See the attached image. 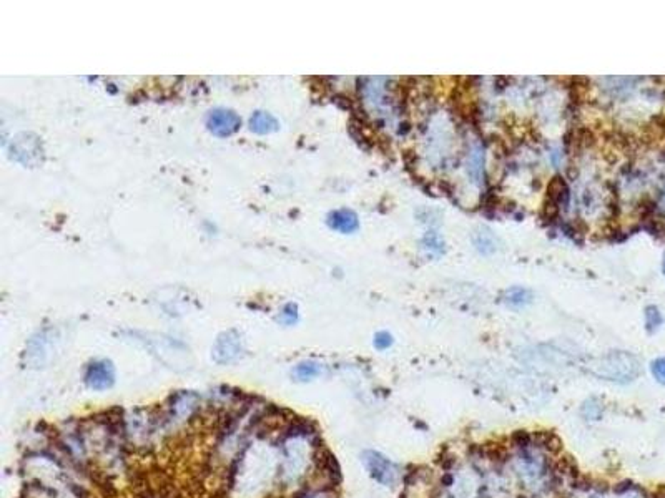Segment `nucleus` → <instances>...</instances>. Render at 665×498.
<instances>
[{
  "label": "nucleus",
  "mask_w": 665,
  "mask_h": 498,
  "mask_svg": "<svg viewBox=\"0 0 665 498\" xmlns=\"http://www.w3.org/2000/svg\"><path fill=\"white\" fill-rule=\"evenodd\" d=\"M240 124H241V120L235 112L223 110V108H218V110L210 112V115H208V118H206L208 130H210L213 134H216V136H230V134L238 132Z\"/></svg>",
  "instance_id": "f257e3e1"
},
{
  "label": "nucleus",
  "mask_w": 665,
  "mask_h": 498,
  "mask_svg": "<svg viewBox=\"0 0 665 498\" xmlns=\"http://www.w3.org/2000/svg\"><path fill=\"white\" fill-rule=\"evenodd\" d=\"M115 382V370L112 362L108 360H97L92 362L87 367L85 372V384L93 390H105L110 388Z\"/></svg>",
  "instance_id": "f03ea898"
},
{
  "label": "nucleus",
  "mask_w": 665,
  "mask_h": 498,
  "mask_svg": "<svg viewBox=\"0 0 665 498\" xmlns=\"http://www.w3.org/2000/svg\"><path fill=\"white\" fill-rule=\"evenodd\" d=\"M314 462L318 465V468L323 472V474L329 478V484L332 486H338L341 484V466L338 464L336 456L332 455V452H329L328 448H324L323 445L316 450L314 454Z\"/></svg>",
  "instance_id": "7ed1b4c3"
},
{
  "label": "nucleus",
  "mask_w": 665,
  "mask_h": 498,
  "mask_svg": "<svg viewBox=\"0 0 665 498\" xmlns=\"http://www.w3.org/2000/svg\"><path fill=\"white\" fill-rule=\"evenodd\" d=\"M532 442L536 447L547 450V452L552 455H559L564 448L562 438H560L554 430H537V432L532 435Z\"/></svg>",
  "instance_id": "20e7f679"
},
{
  "label": "nucleus",
  "mask_w": 665,
  "mask_h": 498,
  "mask_svg": "<svg viewBox=\"0 0 665 498\" xmlns=\"http://www.w3.org/2000/svg\"><path fill=\"white\" fill-rule=\"evenodd\" d=\"M328 224L336 231L353 232L358 230V216L351 210H338L329 214Z\"/></svg>",
  "instance_id": "39448f33"
},
{
  "label": "nucleus",
  "mask_w": 665,
  "mask_h": 498,
  "mask_svg": "<svg viewBox=\"0 0 665 498\" xmlns=\"http://www.w3.org/2000/svg\"><path fill=\"white\" fill-rule=\"evenodd\" d=\"M249 128L253 130L254 133L259 134H266V133H273L278 130V122L269 115V113L264 112H256L253 113V116L249 118Z\"/></svg>",
  "instance_id": "423d86ee"
},
{
  "label": "nucleus",
  "mask_w": 665,
  "mask_h": 498,
  "mask_svg": "<svg viewBox=\"0 0 665 498\" xmlns=\"http://www.w3.org/2000/svg\"><path fill=\"white\" fill-rule=\"evenodd\" d=\"M555 472H559L560 475H569L572 478H579V466L577 462H575L574 456L570 455H564L560 456L555 464Z\"/></svg>",
  "instance_id": "0eeeda50"
},
{
  "label": "nucleus",
  "mask_w": 665,
  "mask_h": 498,
  "mask_svg": "<svg viewBox=\"0 0 665 498\" xmlns=\"http://www.w3.org/2000/svg\"><path fill=\"white\" fill-rule=\"evenodd\" d=\"M484 456L496 464H506L509 458L507 448L501 444H484Z\"/></svg>",
  "instance_id": "6e6552de"
},
{
  "label": "nucleus",
  "mask_w": 665,
  "mask_h": 498,
  "mask_svg": "<svg viewBox=\"0 0 665 498\" xmlns=\"http://www.w3.org/2000/svg\"><path fill=\"white\" fill-rule=\"evenodd\" d=\"M319 374V367L313 364V362H303L294 369V376L301 378V380H309V378L316 377Z\"/></svg>",
  "instance_id": "1a4fd4ad"
},
{
  "label": "nucleus",
  "mask_w": 665,
  "mask_h": 498,
  "mask_svg": "<svg viewBox=\"0 0 665 498\" xmlns=\"http://www.w3.org/2000/svg\"><path fill=\"white\" fill-rule=\"evenodd\" d=\"M532 442V435L527 432V430H514L511 435V444L517 448H527Z\"/></svg>",
  "instance_id": "9d476101"
},
{
  "label": "nucleus",
  "mask_w": 665,
  "mask_h": 498,
  "mask_svg": "<svg viewBox=\"0 0 665 498\" xmlns=\"http://www.w3.org/2000/svg\"><path fill=\"white\" fill-rule=\"evenodd\" d=\"M645 324H647V329L650 330V332H653L655 329H658L660 328V324H662V314L658 312V309L657 308H647V310H645Z\"/></svg>",
  "instance_id": "9b49d317"
},
{
  "label": "nucleus",
  "mask_w": 665,
  "mask_h": 498,
  "mask_svg": "<svg viewBox=\"0 0 665 498\" xmlns=\"http://www.w3.org/2000/svg\"><path fill=\"white\" fill-rule=\"evenodd\" d=\"M438 464L443 472H451L456 465V456L448 454V450H444L443 455H438Z\"/></svg>",
  "instance_id": "f8f14e48"
},
{
  "label": "nucleus",
  "mask_w": 665,
  "mask_h": 498,
  "mask_svg": "<svg viewBox=\"0 0 665 498\" xmlns=\"http://www.w3.org/2000/svg\"><path fill=\"white\" fill-rule=\"evenodd\" d=\"M652 374L658 382L665 384V359H657L652 362Z\"/></svg>",
  "instance_id": "ddd939ff"
},
{
  "label": "nucleus",
  "mask_w": 665,
  "mask_h": 498,
  "mask_svg": "<svg viewBox=\"0 0 665 498\" xmlns=\"http://www.w3.org/2000/svg\"><path fill=\"white\" fill-rule=\"evenodd\" d=\"M393 344V337L388 334V332H379V334H376V337H374V346L378 347V349H386V347H389Z\"/></svg>",
  "instance_id": "4468645a"
},
{
  "label": "nucleus",
  "mask_w": 665,
  "mask_h": 498,
  "mask_svg": "<svg viewBox=\"0 0 665 498\" xmlns=\"http://www.w3.org/2000/svg\"><path fill=\"white\" fill-rule=\"evenodd\" d=\"M296 318H298V314H296V306L288 304L281 314V320L284 324H293V322H296Z\"/></svg>",
  "instance_id": "2eb2a0df"
},
{
  "label": "nucleus",
  "mask_w": 665,
  "mask_h": 498,
  "mask_svg": "<svg viewBox=\"0 0 665 498\" xmlns=\"http://www.w3.org/2000/svg\"><path fill=\"white\" fill-rule=\"evenodd\" d=\"M467 454L472 455V456H476V458H482V456H484V445L472 444V445L467 447Z\"/></svg>",
  "instance_id": "dca6fc26"
},
{
  "label": "nucleus",
  "mask_w": 665,
  "mask_h": 498,
  "mask_svg": "<svg viewBox=\"0 0 665 498\" xmlns=\"http://www.w3.org/2000/svg\"><path fill=\"white\" fill-rule=\"evenodd\" d=\"M632 488H633V484H632V482H627V480H625V482H620L619 485H615V486H614V492H615V494L622 495V494H625L627 490H632Z\"/></svg>",
  "instance_id": "f3484780"
},
{
  "label": "nucleus",
  "mask_w": 665,
  "mask_h": 498,
  "mask_svg": "<svg viewBox=\"0 0 665 498\" xmlns=\"http://www.w3.org/2000/svg\"><path fill=\"white\" fill-rule=\"evenodd\" d=\"M453 482H454V478H453V475H451V472H446V474L443 475V478H441V485L451 486L453 485Z\"/></svg>",
  "instance_id": "a211bd4d"
},
{
  "label": "nucleus",
  "mask_w": 665,
  "mask_h": 498,
  "mask_svg": "<svg viewBox=\"0 0 665 498\" xmlns=\"http://www.w3.org/2000/svg\"><path fill=\"white\" fill-rule=\"evenodd\" d=\"M655 496H657V498H665V486H660V488L657 490Z\"/></svg>",
  "instance_id": "6ab92c4d"
},
{
  "label": "nucleus",
  "mask_w": 665,
  "mask_h": 498,
  "mask_svg": "<svg viewBox=\"0 0 665 498\" xmlns=\"http://www.w3.org/2000/svg\"><path fill=\"white\" fill-rule=\"evenodd\" d=\"M663 271H665V256H663Z\"/></svg>",
  "instance_id": "aec40b11"
}]
</instances>
